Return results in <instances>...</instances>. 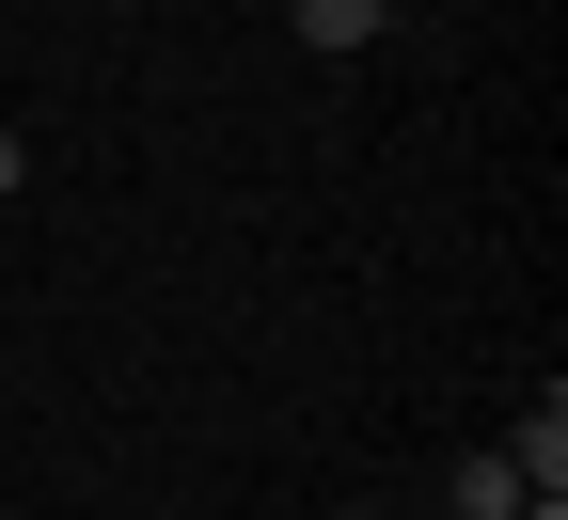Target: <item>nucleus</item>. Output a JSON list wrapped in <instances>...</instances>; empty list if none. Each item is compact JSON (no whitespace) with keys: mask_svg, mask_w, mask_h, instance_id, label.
I'll list each match as a JSON object with an SVG mask.
<instances>
[{"mask_svg":"<svg viewBox=\"0 0 568 520\" xmlns=\"http://www.w3.org/2000/svg\"><path fill=\"white\" fill-rule=\"evenodd\" d=\"M489 458L521 473V504H568V395H537V410H521L506 441H489Z\"/></svg>","mask_w":568,"mask_h":520,"instance_id":"obj_1","label":"nucleus"},{"mask_svg":"<svg viewBox=\"0 0 568 520\" xmlns=\"http://www.w3.org/2000/svg\"><path fill=\"white\" fill-rule=\"evenodd\" d=\"M443 504H458V520H521V473H506V458H458Z\"/></svg>","mask_w":568,"mask_h":520,"instance_id":"obj_2","label":"nucleus"},{"mask_svg":"<svg viewBox=\"0 0 568 520\" xmlns=\"http://www.w3.org/2000/svg\"><path fill=\"white\" fill-rule=\"evenodd\" d=\"M284 17H301V48H364V32H379V0H284Z\"/></svg>","mask_w":568,"mask_h":520,"instance_id":"obj_3","label":"nucleus"},{"mask_svg":"<svg viewBox=\"0 0 568 520\" xmlns=\"http://www.w3.org/2000/svg\"><path fill=\"white\" fill-rule=\"evenodd\" d=\"M17 174H32V142H17V126H0V205H17Z\"/></svg>","mask_w":568,"mask_h":520,"instance_id":"obj_4","label":"nucleus"},{"mask_svg":"<svg viewBox=\"0 0 568 520\" xmlns=\"http://www.w3.org/2000/svg\"><path fill=\"white\" fill-rule=\"evenodd\" d=\"M395 17H443V0H379V32H395Z\"/></svg>","mask_w":568,"mask_h":520,"instance_id":"obj_5","label":"nucleus"}]
</instances>
